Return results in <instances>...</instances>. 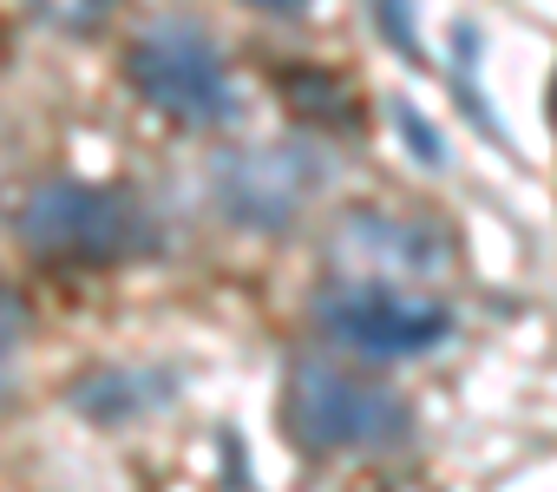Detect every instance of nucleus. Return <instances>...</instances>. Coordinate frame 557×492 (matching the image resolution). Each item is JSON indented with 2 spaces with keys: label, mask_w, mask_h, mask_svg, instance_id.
Instances as JSON below:
<instances>
[{
  "label": "nucleus",
  "mask_w": 557,
  "mask_h": 492,
  "mask_svg": "<svg viewBox=\"0 0 557 492\" xmlns=\"http://www.w3.org/2000/svg\"><path fill=\"white\" fill-rule=\"evenodd\" d=\"M27 8H34L40 27H53V34H66V40H86V34H99V27L112 21L119 0H27Z\"/></svg>",
  "instance_id": "0eeeda50"
},
{
  "label": "nucleus",
  "mask_w": 557,
  "mask_h": 492,
  "mask_svg": "<svg viewBox=\"0 0 557 492\" xmlns=\"http://www.w3.org/2000/svg\"><path fill=\"white\" fill-rule=\"evenodd\" d=\"M315 322L335 348L361 361H420L453 342V309L420 290H381V283H342L329 276L315 296Z\"/></svg>",
  "instance_id": "20e7f679"
},
{
  "label": "nucleus",
  "mask_w": 557,
  "mask_h": 492,
  "mask_svg": "<svg viewBox=\"0 0 557 492\" xmlns=\"http://www.w3.org/2000/svg\"><path fill=\"white\" fill-rule=\"evenodd\" d=\"M453 263H459L453 236L426 217H407V210L361 204V210H342L329 230V276H342V283H381V290L433 296V283H446Z\"/></svg>",
  "instance_id": "7ed1b4c3"
},
{
  "label": "nucleus",
  "mask_w": 557,
  "mask_h": 492,
  "mask_svg": "<svg viewBox=\"0 0 557 492\" xmlns=\"http://www.w3.org/2000/svg\"><path fill=\"white\" fill-rule=\"evenodd\" d=\"M315 190H322V158L296 138L243 145L216 164V204L243 230H289Z\"/></svg>",
  "instance_id": "423d86ee"
},
{
  "label": "nucleus",
  "mask_w": 557,
  "mask_h": 492,
  "mask_svg": "<svg viewBox=\"0 0 557 492\" xmlns=\"http://www.w3.org/2000/svg\"><path fill=\"white\" fill-rule=\"evenodd\" d=\"M14 388H21V309L0 296V414L14 407Z\"/></svg>",
  "instance_id": "6e6552de"
},
{
  "label": "nucleus",
  "mask_w": 557,
  "mask_h": 492,
  "mask_svg": "<svg viewBox=\"0 0 557 492\" xmlns=\"http://www.w3.org/2000/svg\"><path fill=\"white\" fill-rule=\"evenodd\" d=\"M550 125H557V86H550Z\"/></svg>",
  "instance_id": "9d476101"
},
{
  "label": "nucleus",
  "mask_w": 557,
  "mask_h": 492,
  "mask_svg": "<svg viewBox=\"0 0 557 492\" xmlns=\"http://www.w3.org/2000/svg\"><path fill=\"white\" fill-rule=\"evenodd\" d=\"M14 236L34 263L53 270H112L132 263L158 243V223L138 210L132 190L119 184H86V177H47L27 190Z\"/></svg>",
  "instance_id": "f257e3e1"
},
{
  "label": "nucleus",
  "mask_w": 557,
  "mask_h": 492,
  "mask_svg": "<svg viewBox=\"0 0 557 492\" xmlns=\"http://www.w3.org/2000/svg\"><path fill=\"white\" fill-rule=\"evenodd\" d=\"M125 79H132V93H138L151 112H164V119L184 125V132L223 125V112H230V66H223L216 40H210L197 21H177V14L158 21V27H145V34L132 40Z\"/></svg>",
  "instance_id": "39448f33"
},
{
  "label": "nucleus",
  "mask_w": 557,
  "mask_h": 492,
  "mask_svg": "<svg viewBox=\"0 0 557 492\" xmlns=\"http://www.w3.org/2000/svg\"><path fill=\"white\" fill-rule=\"evenodd\" d=\"M283 427L302 453H387L413 433V407L342 361H296L283 388Z\"/></svg>",
  "instance_id": "f03ea898"
},
{
  "label": "nucleus",
  "mask_w": 557,
  "mask_h": 492,
  "mask_svg": "<svg viewBox=\"0 0 557 492\" xmlns=\"http://www.w3.org/2000/svg\"><path fill=\"white\" fill-rule=\"evenodd\" d=\"M256 8H296V0H256Z\"/></svg>",
  "instance_id": "1a4fd4ad"
}]
</instances>
